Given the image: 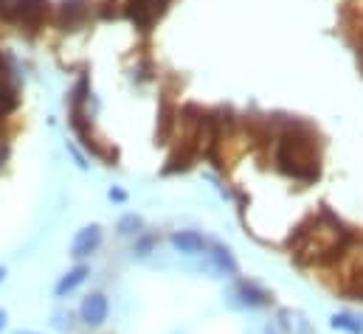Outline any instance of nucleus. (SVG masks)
<instances>
[{
	"mask_svg": "<svg viewBox=\"0 0 363 334\" xmlns=\"http://www.w3.org/2000/svg\"><path fill=\"white\" fill-rule=\"evenodd\" d=\"M141 217H135V214H127V217H121L118 219V234L121 236H135L138 231H141Z\"/></svg>",
	"mask_w": 363,
	"mask_h": 334,
	"instance_id": "obj_15",
	"label": "nucleus"
},
{
	"mask_svg": "<svg viewBox=\"0 0 363 334\" xmlns=\"http://www.w3.org/2000/svg\"><path fill=\"white\" fill-rule=\"evenodd\" d=\"M330 326L335 332H347V334H363V321L355 315H347V312H338L330 318Z\"/></svg>",
	"mask_w": 363,
	"mask_h": 334,
	"instance_id": "obj_13",
	"label": "nucleus"
},
{
	"mask_svg": "<svg viewBox=\"0 0 363 334\" xmlns=\"http://www.w3.org/2000/svg\"><path fill=\"white\" fill-rule=\"evenodd\" d=\"M350 245V234L338 219L330 214H321L318 219H310L304 228H298L296 239H290L293 255L304 264H324L338 258Z\"/></svg>",
	"mask_w": 363,
	"mask_h": 334,
	"instance_id": "obj_1",
	"label": "nucleus"
},
{
	"mask_svg": "<svg viewBox=\"0 0 363 334\" xmlns=\"http://www.w3.org/2000/svg\"><path fill=\"white\" fill-rule=\"evenodd\" d=\"M48 11V0H23V14H20V23L26 25H40L43 14Z\"/></svg>",
	"mask_w": 363,
	"mask_h": 334,
	"instance_id": "obj_12",
	"label": "nucleus"
},
{
	"mask_svg": "<svg viewBox=\"0 0 363 334\" xmlns=\"http://www.w3.org/2000/svg\"><path fill=\"white\" fill-rule=\"evenodd\" d=\"M341 255H344V272H347L350 287L363 295V239L361 242H352L350 239V245L344 248Z\"/></svg>",
	"mask_w": 363,
	"mask_h": 334,
	"instance_id": "obj_4",
	"label": "nucleus"
},
{
	"mask_svg": "<svg viewBox=\"0 0 363 334\" xmlns=\"http://www.w3.org/2000/svg\"><path fill=\"white\" fill-rule=\"evenodd\" d=\"M91 275V270L85 267V264H79V267H74V270H68L60 281H57V287H54V295L57 298H65V295H71L77 287H82L85 284V278Z\"/></svg>",
	"mask_w": 363,
	"mask_h": 334,
	"instance_id": "obj_9",
	"label": "nucleus"
},
{
	"mask_svg": "<svg viewBox=\"0 0 363 334\" xmlns=\"http://www.w3.org/2000/svg\"><path fill=\"white\" fill-rule=\"evenodd\" d=\"M281 318L287 321L284 326H287L293 334H310L313 332V329H310V323L304 321V315H298V312H281Z\"/></svg>",
	"mask_w": 363,
	"mask_h": 334,
	"instance_id": "obj_14",
	"label": "nucleus"
},
{
	"mask_svg": "<svg viewBox=\"0 0 363 334\" xmlns=\"http://www.w3.org/2000/svg\"><path fill=\"white\" fill-rule=\"evenodd\" d=\"M169 0H130V17L135 20V25L150 28L164 11H167Z\"/></svg>",
	"mask_w": 363,
	"mask_h": 334,
	"instance_id": "obj_5",
	"label": "nucleus"
},
{
	"mask_svg": "<svg viewBox=\"0 0 363 334\" xmlns=\"http://www.w3.org/2000/svg\"><path fill=\"white\" fill-rule=\"evenodd\" d=\"M107 315H110V301H107L104 292H91V295L82 301V306H79V318H82V323H85L88 329L104 326Z\"/></svg>",
	"mask_w": 363,
	"mask_h": 334,
	"instance_id": "obj_3",
	"label": "nucleus"
},
{
	"mask_svg": "<svg viewBox=\"0 0 363 334\" xmlns=\"http://www.w3.org/2000/svg\"><path fill=\"white\" fill-rule=\"evenodd\" d=\"M172 248L183 255H203V253L208 250V242L197 234V231H178V234H172Z\"/></svg>",
	"mask_w": 363,
	"mask_h": 334,
	"instance_id": "obj_7",
	"label": "nucleus"
},
{
	"mask_svg": "<svg viewBox=\"0 0 363 334\" xmlns=\"http://www.w3.org/2000/svg\"><path fill=\"white\" fill-rule=\"evenodd\" d=\"M20 14H23V0H0L3 20H20Z\"/></svg>",
	"mask_w": 363,
	"mask_h": 334,
	"instance_id": "obj_16",
	"label": "nucleus"
},
{
	"mask_svg": "<svg viewBox=\"0 0 363 334\" xmlns=\"http://www.w3.org/2000/svg\"><path fill=\"white\" fill-rule=\"evenodd\" d=\"M54 326H57L60 332H71V329H74V323H71V312H57V315H54Z\"/></svg>",
	"mask_w": 363,
	"mask_h": 334,
	"instance_id": "obj_17",
	"label": "nucleus"
},
{
	"mask_svg": "<svg viewBox=\"0 0 363 334\" xmlns=\"http://www.w3.org/2000/svg\"><path fill=\"white\" fill-rule=\"evenodd\" d=\"M150 250H152V239H141L138 245H135V253L144 258V255H150Z\"/></svg>",
	"mask_w": 363,
	"mask_h": 334,
	"instance_id": "obj_18",
	"label": "nucleus"
},
{
	"mask_svg": "<svg viewBox=\"0 0 363 334\" xmlns=\"http://www.w3.org/2000/svg\"><path fill=\"white\" fill-rule=\"evenodd\" d=\"M110 200H116V202H124V200H127V194H124L121 188H110Z\"/></svg>",
	"mask_w": 363,
	"mask_h": 334,
	"instance_id": "obj_19",
	"label": "nucleus"
},
{
	"mask_svg": "<svg viewBox=\"0 0 363 334\" xmlns=\"http://www.w3.org/2000/svg\"><path fill=\"white\" fill-rule=\"evenodd\" d=\"M237 298H240V301H237L240 306L259 309V306H265V304H268V298H271V295H268L265 289H259L257 284H240V287H237Z\"/></svg>",
	"mask_w": 363,
	"mask_h": 334,
	"instance_id": "obj_11",
	"label": "nucleus"
},
{
	"mask_svg": "<svg viewBox=\"0 0 363 334\" xmlns=\"http://www.w3.org/2000/svg\"><path fill=\"white\" fill-rule=\"evenodd\" d=\"M17 107V87L11 82V71L6 65V59L0 57V118L9 115Z\"/></svg>",
	"mask_w": 363,
	"mask_h": 334,
	"instance_id": "obj_8",
	"label": "nucleus"
},
{
	"mask_svg": "<svg viewBox=\"0 0 363 334\" xmlns=\"http://www.w3.org/2000/svg\"><path fill=\"white\" fill-rule=\"evenodd\" d=\"M99 245H101V228L99 225H88V228H82L77 236H74V242H71V255L74 258H88L93 253L99 250Z\"/></svg>",
	"mask_w": 363,
	"mask_h": 334,
	"instance_id": "obj_6",
	"label": "nucleus"
},
{
	"mask_svg": "<svg viewBox=\"0 0 363 334\" xmlns=\"http://www.w3.org/2000/svg\"><path fill=\"white\" fill-rule=\"evenodd\" d=\"M6 323H9V315H6V309H0V334L6 332Z\"/></svg>",
	"mask_w": 363,
	"mask_h": 334,
	"instance_id": "obj_20",
	"label": "nucleus"
},
{
	"mask_svg": "<svg viewBox=\"0 0 363 334\" xmlns=\"http://www.w3.org/2000/svg\"><path fill=\"white\" fill-rule=\"evenodd\" d=\"M276 166L293 180H315L318 177V144L313 141L310 129L293 127L276 144Z\"/></svg>",
	"mask_w": 363,
	"mask_h": 334,
	"instance_id": "obj_2",
	"label": "nucleus"
},
{
	"mask_svg": "<svg viewBox=\"0 0 363 334\" xmlns=\"http://www.w3.org/2000/svg\"><path fill=\"white\" fill-rule=\"evenodd\" d=\"M208 261H211V270H214L217 275H237V272H240V267H237L234 255L225 250V248H220V245H214V248H211Z\"/></svg>",
	"mask_w": 363,
	"mask_h": 334,
	"instance_id": "obj_10",
	"label": "nucleus"
},
{
	"mask_svg": "<svg viewBox=\"0 0 363 334\" xmlns=\"http://www.w3.org/2000/svg\"><path fill=\"white\" fill-rule=\"evenodd\" d=\"M3 278H6V270H3V267H0V281H3Z\"/></svg>",
	"mask_w": 363,
	"mask_h": 334,
	"instance_id": "obj_22",
	"label": "nucleus"
},
{
	"mask_svg": "<svg viewBox=\"0 0 363 334\" xmlns=\"http://www.w3.org/2000/svg\"><path fill=\"white\" fill-rule=\"evenodd\" d=\"M14 334H40V332H28V329H26V332H23V329H20V332H14Z\"/></svg>",
	"mask_w": 363,
	"mask_h": 334,
	"instance_id": "obj_21",
	"label": "nucleus"
}]
</instances>
